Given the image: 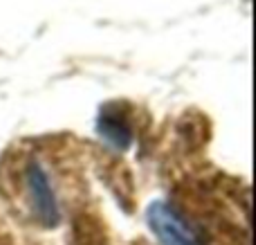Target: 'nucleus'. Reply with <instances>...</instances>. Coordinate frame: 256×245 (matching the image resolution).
I'll return each instance as SVG.
<instances>
[{"mask_svg": "<svg viewBox=\"0 0 256 245\" xmlns=\"http://www.w3.org/2000/svg\"><path fill=\"white\" fill-rule=\"evenodd\" d=\"M146 220L162 245H202L198 232L171 202L155 200L146 212Z\"/></svg>", "mask_w": 256, "mask_h": 245, "instance_id": "1", "label": "nucleus"}, {"mask_svg": "<svg viewBox=\"0 0 256 245\" xmlns=\"http://www.w3.org/2000/svg\"><path fill=\"white\" fill-rule=\"evenodd\" d=\"M25 192L36 220L43 228H56L58 220H61V212H58L56 194H54L52 182H50L48 171L43 169V164L30 162L25 166Z\"/></svg>", "mask_w": 256, "mask_h": 245, "instance_id": "2", "label": "nucleus"}, {"mask_svg": "<svg viewBox=\"0 0 256 245\" xmlns=\"http://www.w3.org/2000/svg\"><path fill=\"white\" fill-rule=\"evenodd\" d=\"M97 130L117 151H126L132 144V126H130V122H128L126 112L122 110L117 104H110V106L102 108L99 120H97Z\"/></svg>", "mask_w": 256, "mask_h": 245, "instance_id": "3", "label": "nucleus"}]
</instances>
